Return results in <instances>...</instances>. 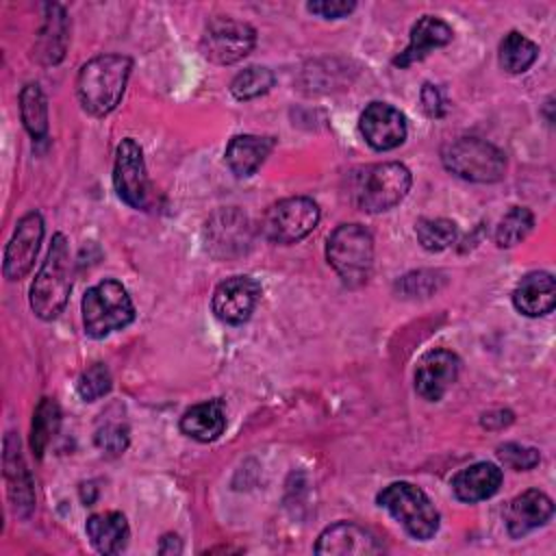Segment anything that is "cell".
Wrapping results in <instances>:
<instances>
[{"mask_svg":"<svg viewBox=\"0 0 556 556\" xmlns=\"http://www.w3.org/2000/svg\"><path fill=\"white\" fill-rule=\"evenodd\" d=\"M132 59L126 54H98L89 59L76 78V96L85 113L109 115L122 100Z\"/></svg>","mask_w":556,"mask_h":556,"instance_id":"1","label":"cell"},{"mask_svg":"<svg viewBox=\"0 0 556 556\" xmlns=\"http://www.w3.org/2000/svg\"><path fill=\"white\" fill-rule=\"evenodd\" d=\"M72 291V254L65 235L56 232L48 248L46 261L30 285V308L37 317L50 321L59 317Z\"/></svg>","mask_w":556,"mask_h":556,"instance_id":"2","label":"cell"},{"mask_svg":"<svg viewBox=\"0 0 556 556\" xmlns=\"http://www.w3.org/2000/svg\"><path fill=\"white\" fill-rule=\"evenodd\" d=\"M410 182L413 176L408 167L397 161L367 165L354 176L352 198L361 211L382 213L406 198Z\"/></svg>","mask_w":556,"mask_h":556,"instance_id":"3","label":"cell"},{"mask_svg":"<svg viewBox=\"0 0 556 556\" xmlns=\"http://www.w3.org/2000/svg\"><path fill=\"white\" fill-rule=\"evenodd\" d=\"M326 258L348 287H361L374 267V237L361 224L337 226L326 241Z\"/></svg>","mask_w":556,"mask_h":556,"instance_id":"4","label":"cell"},{"mask_svg":"<svg viewBox=\"0 0 556 556\" xmlns=\"http://www.w3.org/2000/svg\"><path fill=\"white\" fill-rule=\"evenodd\" d=\"M83 326L93 339L126 328L135 319V304L119 280H102L83 295Z\"/></svg>","mask_w":556,"mask_h":556,"instance_id":"5","label":"cell"},{"mask_svg":"<svg viewBox=\"0 0 556 556\" xmlns=\"http://www.w3.org/2000/svg\"><path fill=\"white\" fill-rule=\"evenodd\" d=\"M376 502L417 541H428L439 530V510L430 497L410 482H391L376 495Z\"/></svg>","mask_w":556,"mask_h":556,"instance_id":"6","label":"cell"},{"mask_svg":"<svg viewBox=\"0 0 556 556\" xmlns=\"http://www.w3.org/2000/svg\"><path fill=\"white\" fill-rule=\"evenodd\" d=\"M443 165L469 182H497L506 169V156L493 143L478 137H458L443 146Z\"/></svg>","mask_w":556,"mask_h":556,"instance_id":"7","label":"cell"},{"mask_svg":"<svg viewBox=\"0 0 556 556\" xmlns=\"http://www.w3.org/2000/svg\"><path fill=\"white\" fill-rule=\"evenodd\" d=\"M319 222V206L306 195H293L271 204L263 217L261 230L267 241L289 245L315 230Z\"/></svg>","mask_w":556,"mask_h":556,"instance_id":"8","label":"cell"},{"mask_svg":"<svg viewBox=\"0 0 556 556\" xmlns=\"http://www.w3.org/2000/svg\"><path fill=\"white\" fill-rule=\"evenodd\" d=\"M113 185L122 202L137 211H150L154 204L152 185L146 172V161L141 146L126 137L119 141L115 150V165H113Z\"/></svg>","mask_w":556,"mask_h":556,"instance_id":"9","label":"cell"},{"mask_svg":"<svg viewBox=\"0 0 556 556\" xmlns=\"http://www.w3.org/2000/svg\"><path fill=\"white\" fill-rule=\"evenodd\" d=\"M256 43V30L241 20L213 17L200 39L202 54L217 65H232L248 56Z\"/></svg>","mask_w":556,"mask_h":556,"instance_id":"10","label":"cell"},{"mask_svg":"<svg viewBox=\"0 0 556 556\" xmlns=\"http://www.w3.org/2000/svg\"><path fill=\"white\" fill-rule=\"evenodd\" d=\"M43 239V217L37 211H28L20 217L11 241L4 248L2 274L7 280L24 278L37 258Z\"/></svg>","mask_w":556,"mask_h":556,"instance_id":"11","label":"cell"},{"mask_svg":"<svg viewBox=\"0 0 556 556\" xmlns=\"http://www.w3.org/2000/svg\"><path fill=\"white\" fill-rule=\"evenodd\" d=\"M261 300V285L252 276H230L215 287L213 313L219 321L239 326L250 319Z\"/></svg>","mask_w":556,"mask_h":556,"instance_id":"12","label":"cell"},{"mask_svg":"<svg viewBox=\"0 0 556 556\" xmlns=\"http://www.w3.org/2000/svg\"><path fill=\"white\" fill-rule=\"evenodd\" d=\"M358 128L365 141L378 152L393 150L406 139V117L400 113V109L387 102L367 104V109L361 113Z\"/></svg>","mask_w":556,"mask_h":556,"instance_id":"13","label":"cell"},{"mask_svg":"<svg viewBox=\"0 0 556 556\" xmlns=\"http://www.w3.org/2000/svg\"><path fill=\"white\" fill-rule=\"evenodd\" d=\"M460 361L450 350H430L421 356L415 369V391L426 402H439L456 382Z\"/></svg>","mask_w":556,"mask_h":556,"instance_id":"14","label":"cell"},{"mask_svg":"<svg viewBox=\"0 0 556 556\" xmlns=\"http://www.w3.org/2000/svg\"><path fill=\"white\" fill-rule=\"evenodd\" d=\"M250 243L248 217L237 208L217 211L206 222V248L215 256H230L245 252Z\"/></svg>","mask_w":556,"mask_h":556,"instance_id":"15","label":"cell"},{"mask_svg":"<svg viewBox=\"0 0 556 556\" xmlns=\"http://www.w3.org/2000/svg\"><path fill=\"white\" fill-rule=\"evenodd\" d=\"M554 515V502L539 489H528L513 497L506 506L504 521L513 539H519L541 526H545Z\"/></svg>","mask_w":556,"mask_h":556,"instance_id":"16","label":"cell"},{"mask_svg":"<svg viewBox=\"0 0 556 556\" xmlns=\"http://www.w3.org/2000/svg\"><path fill=\"white\" fill-rule=\"evenodd\" d=\"M384 547L382 543L363 526L352 521H337L328 526L313 547L315 554H380Z\"/></svg>","mask_w":556,"mask_h":556,"instance_id":"17","label":"cell"},{"mask_svg":"<svg viewBox=\"0 0 556 556\" xmlns=\"http://www.w3.org/2000/svg\"><path fill=\"white\" fill-rule=\"evenodd\" d=\"M452 37H454V30L447 22H443L441 17H434V15H424L413 24L408 46L393 59V65L404 70L413 63H419L432 50L447 46L452 41Z\"/></svg>","mask_w":556,"mask_h":556,"instance_id":"18","label":"cell"},{"mask_svg":"<svg viewBox=\"0 0 556 556\" xmlns=\"http://www.w3.org/2000/svg\"><path fill=\"white\" fill-rule=\"evenodd\" d=\"M4 478L9 484V497L13 502L15 515L28 517L35 506V489L30 471L24 465V458L20 454V439L9 432L4 437Z\"/></svg>","mask_w":556,"mask_h":556,"instance_id":"19","label":"cell"},{"mask_svg":"<svg viewBox=\"0 0 556 556\" xmlns=\"http://www.w3.org/2000/svg\"><path fill=\"white\" fill-rule=\"evenodd\" d=\"M515 308L526 317H541L552 313L556 304V280L549 271L526 274L513 291Z\"/></svg>","mask_w":556,"mask_h":556,"instance_id":"20","label":"cell"},{"mask_svg":"<svg viewBox=\"0 0 556 556\" xmlns=\"http://www.w3.org/2000/svg\"><path fill=\"white\" fill-rule=\"evenodd\" d=\"M46 20L35 39L33 59L41 65H56L67 50L70 39V22L65 9L61 4H46Z\"/></svg>","mask_w":556,"mask_h":556,"instance_id":"21","label":"cell"},{"mask_svg":"<svg viewBox=\"0 0 556 556\" xmlns=\"http://www.w3.org/2000/svg\"><path fill=\"white\" fill-rule=\"evenodd\" d=\"M502 469L493 463H473L452 478V491L460 502L473 504L493 497L502 486Z\"/></svg>","mask_w":556,"mask_h":556,"instance_id":"22","label":"cell"},{"mask_svg":"<svg viewBox=\"0 0 556 556\" xmlns=\"http://www.w3.org/2000/svg\"><path fill=\"white\" fill-rule=\"evenodd\" d=\"M274 150L271 137L235 135L226 146V165L239 178L252 176Z\"/></svg>","mask_w":556,"mask_h":556,"instance_id":"23","label":"cell"},{"mask_svg":"<svg viewBox=\"0 0 556 556\" xmlns=\"http://www.w3.org/2000/svg\"><path fill=\"white\" fill-rule=\"evenodd\" d=\"M226 428V413L222 400H206L187 408L180 417V430L193 441L211 443L222 437Z\"/></svg>","mask_w":556,"mask_h":556,"instance_id":"24","label":"cell"},{"mask_svg":"<svg viewBox=\"0 0 556 556\" xmlns=\"http://www.w3.org/2000/svg\"><path fill=\"white\" fill-rule=\"evenodd\" d=\"M87 536L91 545L100 554H119L130 536L128 521L122 513L117 510H106V513H96L87 519Z\"/></svg>","mask_w":556,"mask_h":556,"instance_id":"25","label":"cell"},{"mask_svg":"<svg viewBox=\"0 0 556 556\" xmlns=\"http://www.w3.org/2000/svg\"><path fill=\"white\" fill-rule=\"evenodd\" d=\"M536 56H539V46L517 30H510L500 41L497 59L502 70H506L508 74H523L536 61Z\"/></svg>","mask_w":556,"mask_h":556,"instance_id":"26","label":"cell"},{"mask_svg":"<svg viewBox=\"0 0 556 556\" xmlns=\"http://www.w3.org/2000/svg\"><path fill=\"white\" fill-rule=\"evenodd\" d=\"M59 426H61V408L56 400L41 397L33 413V426H30V447L37 458L43 456L46 447L59 432Z\"/></svg>","mask_w":556,"mask_h":556,"instance_id":"27","label":"cell"},{"mask_svg":"<svg viewBox=\"0 0 556 556\" xmlns=\"http://www.w3.org/2000/svg\"><path fill=\"white\" fill-rule=\"evenodd\" d=\"M20 113L24 128L33 139L48 135V100L37 83H28L20 93Z\"/></svg>","mask_w":556,"mask_h":556,"instance_id":"28","label":"cell"},{"mask_svg":"<svg viewBox=\"0 0 556 556\" xmlns=\"http://www.w3.org/2000/svg\"><path fill=\"white\" fill-rule=\"evenodd\" d=\"M415 235L424 250L441 252L456 241L458 226L445 217H421L415 224Z\"/></svg>","mask_w":556,"mask_h":556,"instance_id":"29","label":"cell"},{"mask_svg":"<svg viewBox=\"0 0 556 556\" xmlns=\"http://www.w3.org/2000/svg\"><path fill=\"white\" fill-rule=\"evenodd\" d=\"M534 226V215L526 206H513L495 228V243L500 248H513L523 241Z\"/></svg>","mask_w":556,"mask_h":556,"instance_id":"30","label":"cell"},{"mask_svg":"<svg viewBox=\"0 0 556 556\" xmlns=\"http://www.w3.org/2000/svg\"><path fill=\"white\" fill-rule=\"evenodd\" d=\"M274 72L265 65H250L243 72H239L232 83L230 91L237 100H254L263 93H267L274 87Z\"/></svg>","mask_w":556,"mask_h":556,"instance_id":"31","label":"cell"},{"mask_svg":"<svg viewBox=\"0 0 556 556\" xmlns=\"http://www.w3.org/2000/svg\"><path fill=\"white\" fill-rule=\"evenodd\" d=\"M76 391L85 402H96L98 397L106 395L111 391L109 367L104 363H93L91 367H87L76 382Z\"/></svg>","mask_w":556,"mask_h":556,"instance_id":"32","label":"cell"},{"mask_svg":"<svg viewBox=\"0 0 556 556\" xmlns=\"http://www.w3.org/2000/svg\"><path fill=\"white\" fill-rule=\"evenodd\" d=\"M497 458L504 467L515 471H528L539 465L541 454L534 447L521 445V443H504L497 447Z\"/></svg>","mask_w":556,"mask_h":556,"instance_id":"33","label":"cell"},{"mask_svg":"<svg viewBox=\"0 0 556 556\" xmlns=\"http://www.w3.org/2000/svg\"><path fill=\"white\" fill-rule=\"evenodd\" d=\"M96 445L111 456L122 454L128 447V428L122 424H106L96 432Z\"/></svg>","mask_w":556,"mask_h":556,"instance_id":"34","label":"cell"},{"mask_svg":"<svg viewBox=\"0 0 556 556\" xmlns=\"http://www.w3.org/2000/svg\"><path fill=\"white\" fill-rule=\"evenodd\" d=\"M356 7V2L352 0H317V2H308L306 9L324 20H339L345 17L348 13H352Z\"/></svg>","mask_w":556,"mask_h":556,"instance_id":"35","label":"cell"},{"mask_svg":"<svg viewBox=\"0 0 556 556\" xmlns=\"http://www.w3.org/2000/svg\"><path fill=\"white\" fill-rule=\"evenodd\" d=\"M419 98H421V109H424V113L428 117H443L445 115V100H443V96H441L437 85L426 83L421 87Z\"/></svg>","mask_w":556,"mask_h":556,"instance_id":"36","label":"cell"},{"mask_svg":"<svg viewBox=\"0 0 556 556\" xmlns=\"http://www.w3.org/2000/svg\"><path fill=\"white\" fill-rule=\"evenodd\" d=\"M480 424H482L484 428H489V430L506 428L508 424H513V413H510V410H504V408L491 410V413H484V415H482Z\"/></svg>","mask_w":556,"mask_h":556,"instance_id":"37","label":"cell"},{"mask_svg":"<svg viewBox=\"0 0 556 556\" xmlns=\"http://www.w3.org/2000/svg\"><path fill=\"white\" fill-rule=\"evenodd\" d=\"M159 552L161 554H178V552H182V545H180V539L176 536V534H165L163 539H161V545H159Z\"/></svg>","mask_w":556,"mask_h":556,"instance_id":"38","label":"cell"}]
</instances>
